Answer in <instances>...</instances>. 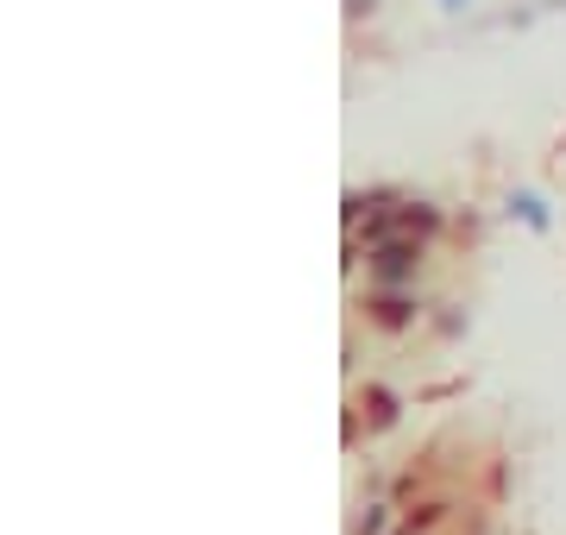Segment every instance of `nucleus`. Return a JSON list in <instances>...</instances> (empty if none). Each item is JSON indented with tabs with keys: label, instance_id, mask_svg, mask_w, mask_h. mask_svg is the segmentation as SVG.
Here are the masks:
<instances>
[{
	"label": "nucleus",
	"instance_id": "20e7f679",
	"mask_svg": "<svg viewBox=\"0 0 566 535\" xmlns=\"http://www.w3.org/2000/svg\"><path fill=\"white\" fill-rule=\"evenodd\" d=\"M510 214H516L523 227H535V233H547V202L535 196V189H516V196H510Z\"/></svg>",
	"mask_w": 566,
	"mask_h": 535
},
{
	"label": "nucleus",
	"instance_id": "f257e3e1",
	"mask_svg": "<svg viewBox=\"0 0 566 535\" xmlns=\"http://www.w3.org/2000/svg\"><path fill=\"white\" fill-rule=\"evenodd\" d=\"M365 271H371V284H378V290H403V284H416V271H422V240L397 233V240H385V246H371Z\"/></svg>",
	"mask_w": 566,
	"mask_h": 535
},
{
	"label": "nucleus",
	"instance_id": "39448f33",
	"mask_svg": "<svg viewBox=\"0 0 566 535\" xmlns=\"http://www.w3.org/2000/svg\"><path fill=\"white\" fill-rule=\"evenodd\" d=\"M385 523H390V504H371V511L353 523V535H385Z\"/></svg>",
	"mask_w": 566,
	"mask_h": 535
},
{
	"label": "nucleus",
	"instance_id": "7ed1b4c3",
	"mask_svg": "<svg viewBox=\"0 0 566 535\" xmlns=\"http://www.w3.org/2000/svg\"><path fill=\"white\" fill-rule=\"evenodd\" d=\"M359 410H371V416H365V422H371V429H390V422H397V410H403V403H397V397H390L385 385H365Z\"/></svg>",
	"mask_w": 566,
	"mask_h": 535
},
{
	"label": "nucleus",
	"instance_id": "f03ea898",
	"mask_svg": "<svg viewBox=\"0 0 566 535\" xmlns=\"http://www.w3.org/2000/svg\"><path fill=\"white\" fill-rule=\"evenodd\" d=\"M365 315H371V322H378V328H409V322H416V296H403V290H378L371 284V296H365Z\"/></svg>",
	"mask_w": 566,
	"mask_h": 535
},
{
	"label": "nucleus",
	"instance_id": "423d86ee",
	"mask_svg": "<svg viewBox=\"0 0 566 535\" xmlns=\"http://www.w3.org/2000/svg\"><path fill=\"white\" fill-rule=\"evenodd\" d=\"M441 7H472V0H441Z\"/></svg>",
	"mask_w": 566,
	"mask_h": 535
}]
</instances>
